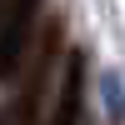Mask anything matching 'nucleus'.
Wrapping results in <instances>:
<instances>
[{"mask_svg":"<svg viewBox=\"0 0 125 125\" xmlns=\"http://www.w3.org/2000/svg\"><path fill=\"white\" fill-rule=\"evenodd\" d=\"M35 10H40V0H10L5 20H0V80L15 75L30 35H35Z\"/></svg>","mask_w":125,"mask_h":125,"instance_id":"obj_1","label":"nucleus"},{"mask_svg":"<svg viewBox=\"0 0 125 125\" xmlns=\"http://www.w3.org/2000/svg\"><path fill=\"white\" fill-rule=\"evenodd\" d=\"M80 90H85V70H80V55L65 65V80H60V100L50 125H80Z\"/></svg>","mask_w":125,"mask_h":125,"instance_id":"obj_3","label":"nucleus"},{"mask_svg":"<svg viewBox=\"0 0 125 125\" xmlns=\"http://www.w3.org/2000/svg\"><path fill=\"white\" fill-rule=\"evenodd\" d=\"M105 100H110V110H115V115H125V90H120V80H115V75L105 80Z\"/></svg>","mask_w":125,"mask_h":125,"instance_id":"obj_4","label":"nucleus"},{"mask_svg":"<svg viewBox=\"0 0 125 125\" xmlns=\"http://www.w3.org/2000/svg\"><path fill=\"white\" fill-rule=\"evenodd\" d=\"M55 50H60V20H50V25H45V40H40V55H35V65H30V80H25V90L15 95L5 125H30L35 100H40V90H45V80H50V60H55Z\"/></svg>","mask_w":125,"mask_h":125,"instance_id":"obj_2","label":"nucleus"}]
</instances>
